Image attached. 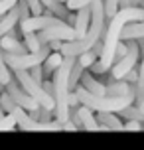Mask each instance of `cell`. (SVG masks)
<instances>
[{"label":"cell","instance_id":"3","mask_svg":"<svg viewBox=\"0 0 144 150\" xmlns=\"http://www.w3.org/2000/svg\"><path fill=\"white\" fill-rule=\"evenodd\" d=\"M14 75H16L18 85H20V87H22V89L26 91L32 99H36L40 107H44V109H47V111H53V109H55V101H53V97H49L46 91L42 89V85L32 79V75L28 73L26 69L14 71Z\"/></svg>","mask_w":144,"mask_h":150},{"label":"cell","instance_id":"2","mask_svg":"<svg viewBox=\"0 0 144 150\" xmlns=\"http://www.w3.org/2000/svg\"><path fill=\"white\" fill-rule=\"evenodd\" d=\"M75 95L79 99V103L85 105L87 109H91L93 112L105 111V112H119L122 111L124 107H128L134 103V87L130 85V89L126 95L122 97H97V95H91L89 91H85L83 87H75Z\"/></svg>","mask_w":144,"mask_h":150},{"label":"cell","instance_id":"22","mask_svg":"<svg viewBox=\"0 0 144 150\" xmlns=\"http://www.w3.org/2000/svg\"><path fill=\"white\" fill-rule=\"evenodd\" d=\"M8 81H12V73H10V67L2 59V50H0V85L4 87Z\"/></svg>","mask_w":144,"mask_h":150},{"label":"cell","instance_id":"34","mask_svg":"<svg viewBox=\"0 0 144 150\" xmlns=\"http://www.w3.org/2000/svg\"><path fill=\"white\" fill-rule=\"evenodd\" d=\"M136 45H138V52L144 55V38H138V40H136Z\"/></svg>","mask_w":144,"mask_h":150},{"label":"cell","instance_id":"23","mask_svg":"<svg viewBox=\"0 0 144 150\" xmlns=\"http://www.w3.org/2000/svg\"><path fill=\"white\" fill-rule=\"evenodd\" d=\"M103 8H105V18H113L119 12V0H103Z\"/></svg>","mask_w":144,"mask_h":150},{"label":"cell","instance_id":"24","mask_svg":"<svg viewBox=\"0 0 144 150\" xmlns=\"http://www.w3.org/2000/svg\"><path fill=\"white\" fill-rule=\"evenodd\" d=\"M14 127H16V119L12 115H4L0 119V130H12Z\"/></svg>","mask_w":144,"mask_h":150},{"label":"cell","instance_id":"26","mask_svg":"<svg viewBox=\"0 0 144 150\" xmlns=\"http://www.w3.org/2000/svg\"><path fill=\"white\" fill-rule=\"evenodd\" d=\"M26 2H28V6H30V14L32 16L44 14V6H42V2H40V0H26Z\"/></svg>","mask_w":144,"mask_h":150},{"label":"cell","instance_id":"16","mask_svg":"<svg viewBox=\"0 0 144 150\" xmlns=\"http://www.w3.org/2000/svg\"><path fill=\"white\" fill-rule=\"evenodd\" d=\"M83 71H85V67L75 59L73 67H71V71H69V77H67V89L69 91H75V87L79 85V79H81V75H83Z\"/></svg>","mask_w":144,"mask_h":150},{"label":"cell","instance_id":"25","mask_svg":"<svg viewBox=\"0 0 144 150\" xmlns=\"http://www.w3.org/2000/svg\"><path fill=\"white\" fill-rule=\"evenodd\" d=\"M28 73L32 75V79H34L36 83L42 85V81H44V69H42V65H34V67H30Z\"/></svg>","mask_w":144,"mask_h":150},{"label":"cell","instance_id":"32","mask_svg":"<svg viewBox=\"0 0 144 150\" xmlns=\"http://www.w3.org/2000/svg\"><path fill=\"white\" fill-rule=\"evenodd\" d=\"M91 71H93V73H97V75H101V73H107V69L103 67V65H101L99 61H95V63L91 65Z\"/></svg>","mask_w":144,"mask_h":150},{"label":"cell","instance_id":"13","mask_svg":"<svg viewBox=\"0 0 144 150\" xmlns=\"http://www.w3.org/2000/svg\"><path fill=\"white\" fill-rule=\"evenodd\" d=\"M18 22H20V10H18V6H14L12 10H8L4 16H0V38L6 36Z\"/></svg>","mask_w":144,"mask_h":150},{"label":"cell","instance_id":"31","mask_svg":"<svg viewBox=\"0 0 144 150\" xmlns=\"http://www.w3.org/2000/svg\"><path fill=\"white\" fill-rule=\"evenodd\" d=\"M42 89L46 91L49 97H53V93H55V89H53V81H42Z\"/></svg>","mask_w":144,"mask_h":150},{"label":"cell","instance_id":"10","mask_svg":"<svg viewBox=\"0 0 144 150\" xmlns=\"http://www.w3.org/2000/svg\"><path fill=\"white\" fill-rule=\"evenodd\" d=\"M77 115H79V120H81V128H85V130H103L101 125L97 122V119H95L93 111L87 109L85 105L77 107Z\"/></svg>","mask_w":144,"mask_h":150},{"label":"cell","instance_id":"30","mask_svg":"<svg viewBox=\"0 0 144 150\" xmlns=\"http://www.w3.org/2000/svg\"><path fill=\"white\" fill-rule=\"evenodd\" d=\"M142 128V125L138 122V120H128L124 127H122V130H140Z\"/></svg>","mask_w":144,"mask_h":150},{"label":"cell","instance_id":"7","mask_svg":"<svg viewBox=\"0 0 144 150\" xmlns=\"http://www.w3.org/2000/svg\"><path fill=\"white\" fill-rule=\"evenodd\" d=\"M4 89H6V93L12 97V101H14L18 107H22L24 111H30L32 112V111H36V109L40 107L38 101H36V99H32L30 95H28V93H26V91L18 85V81H16V79L8 81L6 85H4Z\"/></svg>","mask_w":144,"mask_h":150},{"label":"cell","instance_id":"5","mask_svg":"<svg viewBox=\"0 0 144 150\" xmlns=\"http://www.w3.org/2000/svg\"><path fill=\"white\" fill-rule=\"evenodd\" d=\"M20 24V30L22 34H28V32H40L46 30V28H55V26H63V20L55 18L52 14H40V16H28L26 20H22Z\"/></svg>","mask_w":144,"mask_h":150},{"label":"cell","instance_id":"9","mask_svg":"<svg viewBox=\"0 0 144 150\" xmlns=\"http://www.w3.org/2000/svg\"><path fill=\"white\" fill-rule=\"evenodd\" d=\"M81 87H83L85 91H89L91 95H97V97H107V87L103 85V83H99L95 77H93V73H85L81 75Z\"/></svg>","mask_w":144,"mask_h":150},{"label":"cell","instance_id":"29","mask_svg":"<svg viewBox=\"0 0 144 150\" xmlns=\"http://www.w3.org/2000/svg\"><path fill=\"white\" fill-rule=\"evenodd\" d=\"M136 79H138V73L134 71V69H130L128 73H124V77H122L121 81H124V83H128V85H130V83H134Z\"/></svg>","mask_w":144,"mask_h":150},{"label":"cell","instance_id":"14","mask_svg":"<svg viewBox=\"0 0 144 150\" xmlns=\"http://www.w3.org/2000/svg\"><path fill=\"white\" fill-rule=\"evenodd\" d=\"M138 38H144V20L140 22H130L126 24L121 32V40H138Z\"/></svg>","mask_w":144,"mask_h":150},{"label":"cell","instance_id":"15","mask_svg":"<svg viewBox=\"0 0 144 150\" xmlns=\"http://www.w3.org/2000/svg\"><path fill=\"white\" fill-rule=\"evenodd\" d=\"M61 61H63V55H61L59 52H52L49 55L46 57V61L42 63V69H44V75L52 73V71H55V69L61 65Z\"/></svg>","mask_w":144,"mask_h":150},{"label":"cell","instance_id":"33","mask_svg":"<svg viewBox=\"0 0 144 150\" xmlns=\"http://www.w3.org/2000/svg\"><path fill=\"white\" fill-rule=\"evenodd\" d=\"M132 6V0H119V10L121 8H130Z\"/></svg>","mask_w":144,"mask_h":150},{"label":"cell","instance_id":"27","mask_svg":"<svg viewBox=\"0 0 144 150\" xmlns=\"http://www.w3.org/2000/svg\"><path fill=\"white\" fill-rule=\"evenodd\" d=\"M89 4H91V0H65L67 10H79V8L89 6Z\"/></svg>","mask_w":144,"mask_h":150},{"label":"cell","instance_id":"12","mask_svg":"<svg viewBox=\"0 0 144 150\" xmlns=\"http://www.w3.org/2000/svg\"><path fill=\"white\" fill-rule=\"evenodd\" d=\"M95 119L101 125V128H105V130H122V127H124L121 120H119V117H114V112L99 111Z\"/></svg>","mask_w":144,"mask_h":150},{"label":"cell","instance_id":"1","mask_svg":"<svg viewBox=\"0 0 144 150\" xmlns=\"http://www.w3.org/2000/svg\"><path fill=\"white\" fill-rule=\"evenodd\" d=\"M140 20H144V8L142 6H130V8H121L111 18L109 26H105V34H103V40H101L103 47H101L99 63L107 71L114 63V50H116V44L121 42L122 28L130 22H140Z\"/></svg>","mask_w":144,"mask_h":150},{"label":"cell","instance_id":"21","mask_svg":"<svg viewBox=\"0 0 144 150\" xmlns=\"http://www.w3.org/2000/svg\"><path fill=\"white\" fill-rule=\"evenodd\" d=\"M97 53L93 52V50H89V52H85V53H81V55H77V61L83 65V67H91L93 63L97 61Z\"/></svg>","mask_w":144,"mask_h":150},{"label":"cell","instance_id":"38","mask_svg":"<svg viewBox=\"0 0 144 150\" xmlns=\"http://www.w3.org/2000/svg\"><path fill=\"white\" fill-rule=\"evenodd\" d=\"M142 8H144V6H142Z\"/></svg>","mask_w":144,"mask_h":150},{"label":"cell","instance_id":"18","mask_svg":"<svg viewBox=\"0 0 144 150\" xmlns=\"http://www.w3.org/2000/svg\"><path fill=\"white\" fill-rule=\"evenodd\" d=\"M124 117V119H128V120H138L140 125L144 122V115L140 111H138V107H132V105H128V107H124L122 111H119Z\"/></svg>","mask_w":144,"mask_h":150},{"label":"cell","instance_id":"8","mask_svg":"<svg viewBox=\"0 0 144 150\" xmlns=\"http://www.w3.org/2000/svg\"><path fill=\"white\" fill-rule=\"evenodd\" d=\"M89 20H91V8L89 6H83L77 10V16H75V26H73V30H75V40H83V36L87 34L89 30Z\"/></svg>","mask_w":144,"mask_h":150},{"label":"cell","instance_id":"6","mask_svg":"<svg viewBox=\"0 0 144 150\" xmlns=\"http://www.w3.org/2000/svg\"><path fill=\"white\" fill-rule=\"evenodd\" d=\"M36 36H38L40 45L42 44H49V42H53V40H59V42H73V40H75V30H73V26L63 24V26L40 30Z\"/></svg>","mask_w":144,"mask_h":150},{"label":"cell","instance_id":"37","mask_svg":"<svg viewBox=\"0 0 144 150\" xmlns=\"http://www.w3.org/2000/svg\"><path fill=\"white\" fill-rule=\"evenodd\" d=\"M59 2H63V4H65V0H59Z\"/></svg>","mask_w":144,"mask_h":150},{"label":"cell","instance_id":"28","mask_svg":"<svg viewBox=\"0 0 144 150\" xmlns=\"http://www.w3.org/2000/svg\"><path fill=\"white\" fill-rule=\"evenodd\" d=\"M67 105H69V109H77V107L81 105V103H79V99H77V95H75V91H69V95H67Z\"/></svg>","mask_w":144,"mask_h":150},{"label":"cell","instance_id":"20","mask_svg":"<svg viewBox=\"0 0 144 150\" xmlns=\"http://www.w3.org/2000/svg\"><path fill=\"white\" fill-rule=\"evenodd\" d=\"M14 107H16V103L12 101V97L8 95L6 91H2L0 93V109L4 111V115H10V112L14 111Z\"/></svg>","mask_w":144,"mask_h":150},{"label":"cell","instance_id":"36","mask_svg":"<svg viewBox=\"0 0 144 150\" xmlns=\"http://www.w3.org/2000/svg\"><path fill=\"white\" fill-rule=\"evenodd\" d=\"M2 91H4V87H2V85H0V93H2Z\"/></svg>","mask_w":144,"mask_h":150},{"label":"cell","instance_id":"17","mask_svg":"<svg viewBox=\"0 0 144 150\" xmlns=\"http://www.w3.org/2000/svg\"><path fill=\"white\" fill-rule=\"evenodd\" d=\"M130 89V85L128 83H124V81H114L111 83L109 87H107V97H122V95H126Z\"/></svg>","mask_w":144,"mask_h":150},{"label":"cell","instance_id":"4","mask_svg":"<svg viewBox=\"0 0 144 150\" xmlns=\"http://www.w3.org/2000/svg\"><path fill=\"white\" fill-rule=\"evenodd\" d=\"M124 44H126V55L121 57L119 61H114V67H113V77L116 81H121L124 77V73H128L130 69H134V65L138 61V55H140L136 40H126Z\"/></svg>","mask_w":144,"mask_h":150},{"label":"cell","instance_id":"35","mask_svg":"<svg viewBox=\"0 0 144 150\" xmlns=\"http://www.w3.org/2000/svg\"><path fill=\"white\" fill-rule=\"evenodd\" d=\"M138 4H140V6H144V0H140V2H138Z\"/></svg>","mask_w":144,"mask_h":150},{"label":"cell","instance_id":"11","mask_svg":"<svg viewBox=\"0 0 144 150\" xmlns=\"http://www.w3.org/2000/svg\"><path fill=\"white\" fill-rule=\"evenodd\" d=\"M0 50L4 53H12V55H22V53H28L26 45L22 42H18L16 38L10 36H2L0 38Z\"/></svg>","mask_w":144,"mask_h":150},{"label":"cell","instance_id":"19","mask_svg":"<svg viewBox=\"0 0 144 150\" xmlns=\"http://www.w3.org/2000/svg\"><path fill=\"white\" fill-rule=\"evenodd\" d=\"M24 45H26V50L30 53H36L40 50V42H38V36H36V32H28V34H24Z\"/></svg>","mask_w":144,"mask_h":150}]
</instances>
